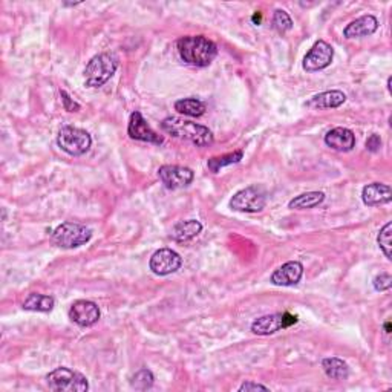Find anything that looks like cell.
<instances>
[{"label":"cell","instance_id":"cell-1","mask_svg":"<svg viewBox=\"0 0 392 392\" xmlns=\"http://www.w3.org/2000/svg\"><path fill=\"white\" fill-rule=\"evenodd\" d=\"M178 52L185 63L194 66H209L218 56V46L204 36H187L178 40Z\"/></svg>","mask_w":392,"mask_h":392},{"label":"cell","instance_id":"cell-2","mask_svg":"<svg viewBox=\"0 0 392 392\" xmlns=\"http://www.w3.org/2000/svg\"><path fill=\"white\" fill-rule=\"evenodd\" d=\"M164 132L175 136V138L187 140L194 143L198 147L210 146L213 143V134L205 126L198 125V123L178 118V116H169V118L161 123Z\"/></svg>","mask_w":392,"mask_h":392},{"label":"cell","instance_id":"cell-3","mask_svg":"<svg viewBox=\"0 0 392 392\" xmlns=\"http://www.w3.org/2000/svg\"><path fill=\"white\" fill-rule=\"evenodd\" d=\"M118 68V59L114 54L103 52L89 61L85 70V81L87 87H100L111 80Z\"/></svg>","mask_w":392,"mask_h":392},{"label":"cell","instance_id":"cell-4","mask_svg":"<svg viewBox=\"0 0 392 392\" xmlns=\"http://www.w3.org/2000/svg\"><path fill=\"white\" fill-rule=\"evenodd\" d=\"M46 384L56 392H86L89 389L87 378L70 368H57L48 374Z\"/></svg>","mask_w":392,"mask_h":392},{"label":"cell","instance_id":"cell-5","mask_svg":"<svg viewBox=\"0 0 392 392\" xmlns=\"http://www.w3.org/2000/svg\"><path fill=\"white\" fill-rule=\"evenodd\" d=\"M92 238V230L86 225L75 223H63L52 231V243L61 249H77L87 244Z\"/></svg>","mask_w":392,"mask_h":392},{"label":"cell","instance_id":"cell-6","mask_svg":"<svg viewBox=\"0 0 392 392\" xmlns=\"http://www.w3.org/2000/svg\"><path fill=\"white\" fill-rule=\"evenodd\" d=\"M57 144L63 152L72 156H80L91 149L92 138L83 129L66 126L59 132Z\"/></svg>","mask_w":392,"mask_h":392},{"label":"cell","instance_id":"cell-7","mask_svg":"<svg viewBox=\"0 0 392 392\" xmlns=\"http://www.w3.org/2000/svg\"><path fill=\"white\" fill-rule=\"evenodd\" d=\"M265 204V192L262 187H258V185H250V187L239 190L238 194H235V196L230 199V207L233 210L244 213H258L264 210Z\"/></svg>","mask_w":392,"mask_h":392},{"label":"cell","instance_id":"cell-8","mask_svg":"<svg viewBox=\"0 0 392 392\" xmlns=\"http://www.w3.org/2000/svg\"><path fill=\"white\" fill-rule=\"evenodd\" d=\"M298 323V318L290 313H274L262 316L251 323V331L258 336H270Z\"/></svg>","mask_w":392,"mask_h":392},{"label":"cell","instance_id":"cell-9","mask_svg":"<svg viewBox=\"0 0 392 392\" xmlns=\"http://www.w3.org/2000/svg\"><path fill=\"white\" fill-rule=\"evenodd\" d=\"M158 176H160L164 187L169 190H176L192 184L195 174L194 170L184 166H163L158 170Z\"/></svg>","mask_w":392,"mask_h":392},{"label":"cell","instance_id":"cell-10","mask_svg":"<svg viewBox=\"0 0 392 392\" xmlns=\"http://www.w3.org/2000/svg\"><path fill=\"white\" fill-rule=\"evenodd\" d=\"M334 57V50L331 45H328L323 40H319L313 45L311 50L304 59V70L308 72H316L320 70H325L331 65Z\"/></svg>","mask_w":392,"mask_h":392},{"label":"cell","instance_id":"cell-11","mask_svg":"<svg viewBox=\"0 0 392 392\" xmlns=\"http://www.w3.org/2000/svg\"><path fill=\"white\" fill-rule=\"evenodd\" d=\"M183 264V259L180 254L170 249H161L152 254L150 258V270L155 273L156 276H167L180 270Z\"/></svg>","mask_w":392,"mask_h":392},{"label":"cell","instance_id":"cell-12","mask_svg":"<svg viewBox=\"0 0 392 392\" xmlns=\"http://www.w3.org/2000/svg\"><path fill=\"white\" fill-rule=\"evenodd\" d=\"M100 308L91 300H77L70 308V319L79 327H92L100 320Z\"/></svg>","mask_w":392,"mask_h":392},{"label":"cell","instance_id":"cell-13","mask_svg":"<svg viewBox=\"0 0 392 392\" xmlns=\"http://www.w3.org/2000/svg\"><path fill=\"white\" fill-rule=\"evenodd\" d=\"M127 134L132 140L152 143V144H158V146L163 144L164 141L163 136H160L156 132H154L152 129H150L147 121L144 120V116L138 111H135L132 115H130Z\"/></svg>","mask_w":392,"mask_h":392},{"label":"cell","instance_id":"cell-14","mask_svg":"<svg viewBox=\"0 0 392 392\" xmlns=\"http://www.w3.org/2000/svg\"><path fill=\"white\" fill-rule=\"evenodd\" d=\"M302 274H304V265L298 262V260H291V262L279 267L271 274V282L278 287H293L299 284Z\"/></svg>","mask_w":392,"mask_h":392},{"label":"cell","instance_id":"cell-15","mask_svg":"<svg viewBox=\"0 0 392 392\" xmlns=\"http://www.w3.org/2000/svg\"><path fill=\"white\" fill-rule=\"evenodd\" d=\"M325 143L328 147L339 152H349L355 146V135L347 127H336L325 135Z\"/></svg>","mask_w":392,"mask_h":392},{"label":"cell","instance_id":"cell-16","mask_svg":"<svg viewBox=\"0 0 392 392\" xmlns=\"http://www.w3.org/2000/svg\"><path fill=\"white\" fill-rule=\"evenodd\" d=\"M362 199L364 204L369 205V207H375V205L391 203L392 192L388 184L373 183V184L364 185L362 190Z\"/></svg>","mask_w":392,"mask_h":392},{"label":"cell","instance_id":"cell-17","mask_svg":"<svg viewBox=\"0 0 392 392\" xmlns=\"http://www.w3.org/2000/svg\"><path fill=\"white\" fill-rule=\"evenodd\" d=\"M378 28V20L374 16H362L351 22L345 30H343V36L347 39H360L374 34Z\"/></svg>","mask_w":392,"mask_h":392},{"label":"cell","instance_id":"cell-18","mask_svg":"<svg viewBox=\"0 0 392 392\" xmlns=\"http://www.w3.org/2000/svg\"><path fill=\"white\" fill-rule=\"evenodd\" d=\"M203 231V224L196 221V219H187V221H181L175 224L172 229L170 236L176 243H189L194 238H196L199 233Z\"/></svg>","mask_w":392,"mask_h":392},{"label":"cell","instance_id":"cell-19","mask_svg":"<svg viewBox=\"0 0 392 392\" xmlns=\"http://www.w3.org/2000/svg\"><path fill=\"white\" fill-rule=\"evenodd\" d=\"M347 101V95L340 91H327L314 97L307 103L308 107L313 109H334L342 106Z\"/></svg>","mask_w":392,"mask_h":392},{"label":"cell","instance_id":"cell-20","mask_svg":"<svg viewBox=\"0 0 392 392\" xmlns=\"http://www.w3.org/2000/svg\"><path fill=\"white\" fill-rule=\"evenodd\" d=\"M54 305H56V300H54V298H51V296L32 293L23 302V309H26V311L50 313L52 311Z\"/></svg>","mask_w":392,"mask_h":392},{"label":"cell","instance_id":"cell-21","mask_svg":"<svg viewBox=\"0 0 392 392\" xmlns=\"http://www.w3.org/2000/svg\"><path fill=\"white\" fill-rule=\"evenodd\" d=\"M322 368H323V371H325V374L329 378H333V380H347L348 375H349L348 364L342 359H337V357L323 359Z\"/></svg>","mask_w":392,"mask_h":392},{"label":"cell","instance_id":"cell-22","mask_svg":"<svg viewBox=\"0 0 392 392\" xmlns=\"http://www.w3.org/2000/svg\"><path fill=\"white\" fill-rule=\"evenodd\" d=\"M323 201H325V194H323V192H308V194L299 195L291 199V201L288 203V207L293 210H307L316 207V205L322 204Z\"/></svg>","mask_w":392,"mask_h":392},{"label":"cell","instance_id":"cell-23","mask_svg":"<svg viewBox=\"0 0 392 392\" xmlns=\"http://www.w3.org/2000/svg\"><path fill=\"white\" fill-rule=\"evenodd\" d=\"M175 109L183 115L201 116L205 112V105L198 99H183L175 103Z\"/></svg>","mask_w":392,"mask_h":392},{"label":"cell","instance_id":"cell-24","mask_svg":"<svg viewBox=\"0 0 392 392\" xmlns=\"http://www.w3.org/2000/svg\"><path fill=\"white\" fill-rule=\"evenodd\" d=\"M243 156H244L243 150H236V152L227 154V155H223V156H213V158H210V160H209L207 166L213 172V174H218V172L221 170L223 167L231 166V164L239 163L240 160H243Z\"/></svg>","mask_w":392,"mask_h":392},{"label":"cell","instance_id":"cell-25","mask_svg":"<svg viewBox=\"0 0 392 392\" xmlns=\"http://www.w3.org/2000/svg\"><path fill=\"white\" fill-rule=\"evenodd\" d=\"M154 374L150 373L149 369H140L138 373H136L134 377H132V388L135 389H140V391H146V389H150L152 388V384H154Z\"/></svg>","mask_w":392,"mask_h":392},{"label":"cell","instance_id":"cell-26","mask_svg":"<svg viewBox=\"0 0 392 392\" xmlns=\"http://www.w3.org/2000/svg\"><path fill=\"white\" fill-rule=\"evenodd\" d=\"M273 28L279 34H284L293 28V20L284 10H276L273 16Z\"/></svg>","mask_w":392,"mask_h":392},{"label":"cell","instance_id":"cell-27","mask_svg":"<svg viewBox=\"0 0 392 392\" xmlns=\"http://www.w3.org/2000/svg\"><path fill=\"white\" fill-rule=\"evenodd\" d=\"M391 235H392V224L388 223L386 225L383 227L380 233H378V236H377L378 247H380V250L383 251V254L388 259H392L391 258V247H392L391 245Z\"/></svg>","mask_w":392,"mask_h":392},{"label":"cell","instance_id":"cell-28","mask_svg":"<svg viewBox=\"0 0 392 392\" xmlns=\"http://www.w3.org/2000/svg\"><path fill=\"white\" fill-rule=\"evenodd\" d=\"M373 285H374V288H375L377 291H386V290H389V288L392 287L391 274H388V273L378 274V276L374 279Z\"/></svg>","mask_w":392,"mask_h":392},{"label":"cell","instance_id":"cell-29","mask_svg":"<svg viewBox=\"0 0 392 392\" xmlns=\"http://www.w3.org/2000/svg\"><path fill=\"white\" fill-rule=\"evenodd\" d=\"M60 95H61V101H63L65 111H68V112H79L80 111L79 103L74 101L70 95H68L66 91H60Z\"/></svg>","mask_w":392,"mask_h":392},{"label":"cell","instance_id":"cell-30","mask_svg":"<svg viewBox=\"0 0 392 392\" xmlns=\"http://www.w3.org/2000/svg\"><path fill=\"white\" fill-rule=\"evenodd\" d=\"M382 147V140H380V136H378L377 134H373L369 136V138L367 140V149L369 150V152H377L378 149Z\"/></svg>","mask_w":392,"mask_h":392},{"label":"cell","instance_id":"cell-31","mask_svg":"<svg viewBox=\"0 0 392 392\" xmlns=\"http://www.w3.org/2000/svg\"><path fill=\"white\" fill-rule=\"evenodd\" d=\"M240 392H249V391H268L267 386H262V384H259V383H253V382H245L243 386L239 388Z\"/></svg>","mask_w":392,"mask_h":392},{"label":"cell","instance_id":"cell-32","mask_svg":"<svg viewBox=\"0 0 392 392\" xmlns=\"http://www.w3.org/2000/svg\"><path fill=\"white\" fill-rule=\"evenodd\" d=\"M384 329H386V333H391V323L386 322V325H384Z\"/></svg>","mask_w":392,"mask_h":392},{"label":"cell","instance_id":"cell-33","mask_svg":"<svg viewBox=\"0 0 392 392\" xmlns=\"http://www.w3.org/2000/svg\"><path fill=\"white\" fill-rule=\"evenodd\" d=\"M253 20H254V22H256V20L259 22V20H260V14H254V16H253Z\"/></svg>","mask_w":392,"mask_h":392}]
</instances>
